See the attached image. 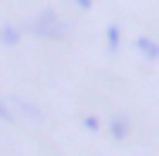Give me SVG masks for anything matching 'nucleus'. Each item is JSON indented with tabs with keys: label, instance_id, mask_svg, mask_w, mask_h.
Returning a JSON list of instances; mask_svg holds the SVG:
<instances>
[{
	"label": "nucleus",
	"instance_id": "nucleus-1",
	"mask_svg": "<svg viewBox=\"0 0 159 156\" xmlns=\"http://www.w3.org/2000/svg\"><path fill=\"white\" fill-rule=\"evenodd\" d=\"M0 116H3V105H0Z\"/></svg>",
	"mask_w": 159,
	"mask_h": 156
}]
</instances>
